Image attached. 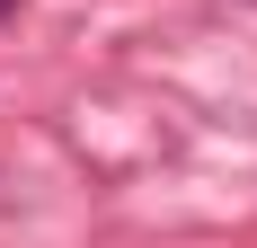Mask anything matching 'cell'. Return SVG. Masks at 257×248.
<instances>
[{
	"mask_svg": "<svg viewBox=\"0 0 257 248\" xmlns=\"http://www.w3.org/2000/svg\"><path fill=\"white\" fill-rule=\"evenodd\" d=\"M9 9H18V0H0V18H9Z\"/></svg>",
	"mask_w": 257,
	"mask_h": 248,
	"instance_id": "obj_1",
	"label": "cell"
}]
</instances>
